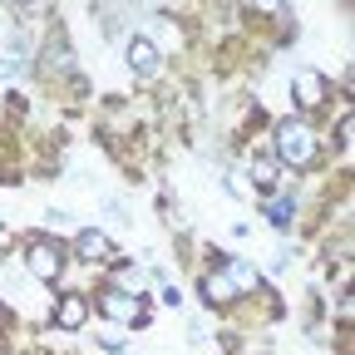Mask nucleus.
<instances>
[{
    "label": "nucleus",
    "instance_id": "13",
    "mask_svg": "<svg viewBox=\"0 0 355 355\" xmlns=\"http://www.w3.org/2000/svg\"><path fill=\"white\" fill-rule=\"evenodd\" d=\"M123 340H128V336H123L119 326H109V331H104V345H109V350H123Z\"/></svg>",
    "mask_w": 355,
    "mask_h": 355
},
{
    "label": "nucleus",
    "instance_id": "6",
    "mask_svg": "<svg viewBox=\"0 0 355 355\" xmlns=\"http://www.w3.org/2000/svg\"><path fill=\"white\" fill-rule=\"evenodd\" d=\"M74 252H79L84 261H109V237L89 227V232H79V237H74Z\"/></svg>",
    "mask_w": 355,
    "mask_h": 355
},
{
    "label": "nucleus",
    "instance_id": "12",
    "mask_svg": "<svg viewBox=\"0 0 355 355\" xmlns=\"http://www.w3.org/2000/svg\"><path fill=\"white\" fill-rule=\"evenodd\" d=\"M50 64H55V69H69V50H64V44H60V40L50 44Z\"/></svg>",
    "mask_w": 355,
    "mask_h": 355
},
{
    "label": "nucleus",
    "instance_id": "3",
    "mask_svg": "<svg viewBox=\"0 0 355 355\" xmlns=\"http://www.w3.org/2000/svg\"><path fill=\"white\" fill-rule=\"evenodd\" d=\"M128 69H133V74H144V79H153V74L163 69L158 44H153V40H128Z\"/></svg>",
    "mask_w": 355,
    "mask_h": 355
},
{
    "label": "nucleus",
    "instance_id": "9",
    "mask_svg": "<svg viewBox=\"0 0 355 355\" xmlns=\"http://www.w3.org/2000/svg\"><path fill=\"white\" fill-rule=\"evenodd\" d=\"M202 291H207V301H232V282L227 277H207Z\"/></svg>",
    "mask_w": 355,
    "mask_h": 355
},
{
    "label": "nucleus",
    "instance_id": "2",
    "mask_svg": "<svg viewBox=\"0 0 355 355\" xmlns=\"http://www.w3.org/2000/svg\"><path fill=\"white\" fill-rule=\"evenodd\" d=\"M99 306H104V316H114L119 326L144 321V301H139V296H128V291H104V296H99Z\"/></svg>",
    "mask_w": 355,
    "mask_h": 355
},
{
    "label": "nucleus",
    "instance_id": "8",
    "mask_svg": "<svg viewBox=\"0 0 355 355\" xmlns=\"http://www.w3.org/2000/svg\"><path fill=\"white\" fill-rule=\"evenodd\" d=\"M84 316H89V306H84L79 296H64V301H60V326H64V331H79Z\"/></svg>",
    "mask_w": 355,
    "mask_h": 355
},
{
    "label": "nucleus",
    "instance_id": "5",
    "mask_svg": "<svg viewBox=\"0 0 355 355\" xmlns=\"http://www.w3.org/2000/svg\"><path fill=\"white\" fill-rule=\"evenodd\" d=\"M25 261H30V272H35L40 282H55V277H60V252H55V247H44V242H40V247H30V257H25Z\"/></svg>",
    "mask_w": 355,
    "mask_h": 355
},
{
    "label": "nucleus",
    "instance_id": "14",
    "mask_svg": "<svg viewBox=\"0 0 355 355\" xmlns=\"http://www.w3.org/2000/svg\"><path fill=\"white\" fill-rule=\"evenodd\" d=\"M123 286H144V272H139V266H123Z\"/></svg>",
    "mask_w": 355,
    "mask_h": 355
},
{
    "label": "nucleus",
    "instance_id": "15",
    "mask_svg": "<svg viewBox=\"0 0 355 355\" xmlns=\"http://www.w3.org/2000/svg\"><path fill=\"white\" fill-rule=\"evenodd\" d=\"M163 306H183V291H178V286H163Z\"/></svg>",
    "mask_w": 355,
    "mask_h": 355
},
{
    "label": "nucleus",
    "instance_id": "16",
    "mask_svg": "<svg viewBox=\"0 0 355 355\" xmlns=\"http://www.w3.org/2000/svg\"><path fill=\"white\" fill-rule=\"evenodd\" d=\"M252 6H257V10H272V15H277V10L286 6V0H252Z\"/></svg>",
    "mask_w": 355,
    "mask_h": 355
},
{
    "label": "nucleus",
    "instance_id": "7",
    "mask_svg": "<svg viewBox=\"0 0 355 355\" xmlns=\"http://www.w3.org/2000/svg\"><path fill=\"white\" fill-rule=\"evenodd\" d=\"M222 277L232 282V291H257V266H252V261H242V257H232Z\"/></svg>",
    "mask_w": 355,
    "mask_h": 355
},
{
    "label": "nucleus",
    "instance_id": "11",
    "mask_svg": "<svg viewBox=\"0 0 355 355\" xmlns=\"http://www.w3.org/2000/svg\"><path fill=\"white\" fill-rule=\"evenodd\" d=\"M272 222H277V227H286V222H291V198H277V202H272Z\"/></svg>",
    "mask_w": 355,
    "mask_h": 355
},
{
    "label": "nucleus",
    "instance_id": "10",
    "mask_svg": "<svg viewBox=\"0 0 355 355\" xmlns=\"http://www.w3.org/2000/svg\"><path fill=\"white\" fill-rule=\"evenodd\" d=\"M252 178H257L261 188H272V183H277V168H272V163H252Z\"/></svg>",
    "mask_w": 355,
    "mask_h": 355
},
{
    "label": "nucleus",
    "instance_id": "1",
    "mask_svg": "<svg viewBox=\"0 0 355 355\" xmlns=\"http://www.w3.org/2000/svg\"><path fill=\"white\" fill-rule=\"evenodd\" d=\"M277 158L291 163V168H306L311 158H316V139H311L306 123H296V119L277 123Z\"/></svg>",
    "mask_w": 355,
    "mask_h": 355
},
{
    "label": "nucleus",
    "instance_id": "4",
    "mask_svg": "<svg viewBox=\"0 0 355 355\" xmlns=\"http://www.w3.org/2000/svg\"><path fill=\"white\" fill-rule=\"evenodd\" d=\"M296 99H301L306 109L326 104V79H321L316 69H296Z\"/></svg>",
    "mask_w": 355,
    "mask_h": 355
}]
</instances>
